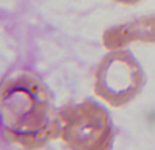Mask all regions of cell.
Wrapping results in <instances>:
<instances>
[{
	"label": "cell",
	"mask_w": 155,
	"mask_h": 150,
	"mask_svg": "<svg viewBox=\"0 0 155 150\" xmlns=\"http://www.w3.org/2000/svg\"><path fill=\"white\" fill-rule=\"evenodd\" d=\"M144 85V70L127 49H116L105 55L94 74L95 94L113 108L131 102Z\"/></svg>",
	"instance_id": "3957f363"
},
{
	"label": "cell",
	"mask_w": 155,
	"mask_h": 150,
	"mask_svg": "<svg viewBox=\"0 0 155 150\" xmlns=\"http://www.w3.org/2000/svg\"><path fill=\"white\" fill-rule=\"evenodd\" d=\"M2 131L10 142L38 149L59 138L60 123L53 96L35 74L23 71L2 85Z\"/></svg>",
	"instance_id": "6da1fadb"
},
{
	"label": "cell",
	"mask_w": 155,
	"mask_h": 150,
	"mask_svg": "<svg viewBox=\"0 0 155 150\" xmlns=\"http://www.w3.org/2000/svg\"><path fill=\"white\" fill-rule=\"evenodd\" d=\"M132 43H155V14L114 25L102 36V44L109 51L123 49Z\"/></svg>",
	"instance_id": "277c9868"
},
{
	"label": "cell",
	"mask_w": 155,
	"mask_h": 150,
	"mask_svg": "<svg viewBox=\"0 0 155 150\" xmlns=\"http://www.w3.org/2000/svg\"><path fill=\"white\" fill-rule=\"evenodd\" d=\"M116 3H120V4H136L140 0H114Z\"/></svg>",
	"instance_id": "5b68a950"
},
{
	"label": "cell",
	"mask_w": 155,
	"mask_h": 150,
	"mask_svg": "<svg viewBox=\"0 0 155 150\" xmlns=\"http://www.w3.org/2000/svg\"><path fill=\"white\" fill-rule=\"evenodd\" d=\"M61 141L71 149H110L116 130L109 111L91 98L57 109Z\"/></svg>",
	"instance_id": "7a4b0ae2"
}]
</instances>
